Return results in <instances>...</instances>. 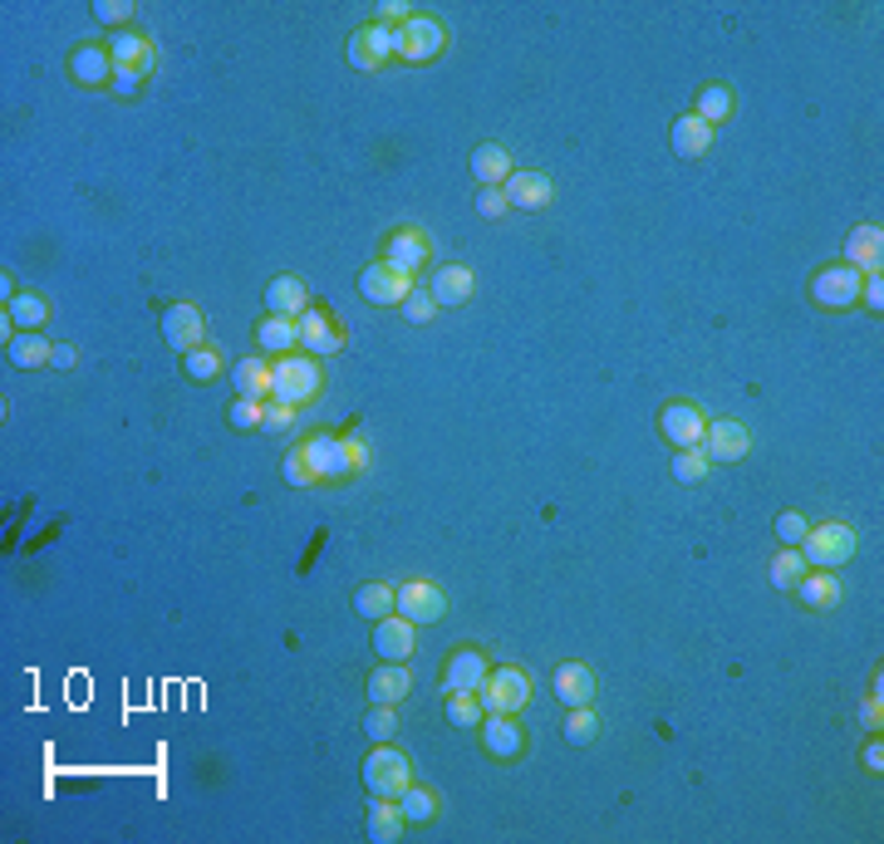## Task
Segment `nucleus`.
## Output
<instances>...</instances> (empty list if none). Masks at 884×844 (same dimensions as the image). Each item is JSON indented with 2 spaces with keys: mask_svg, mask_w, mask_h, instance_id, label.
<instances>
[{
  "mask_svg": "<svg viewBox=\"0 0 884 844\" xmlns=\"http://www.w3.org/2000/svg\"><path fill=\"white\" fill-rule=\"evenodd\" d=\"M320 393H325V369H320L315 353L295 349V353H280V359L270 363V398H276V403L305 408Z\"/></svg>",
  "mask_w": 884,
  "mask_h": 844,
  "instance_id": "1",
  "label": "nucleus"
},
{
  "mask_svg": "<svg viewBox=\"0 0 884 844\" xmlns=\"http://www.w3.org/2000/svg\"><path fill=\"white\" fill-rule=\"evenodd\" d=\"M364 785L369 795H389V801H399V795L413 785V756L399 751L393 741H373V751L364 756Z\"/></svg>",
  "mask_w": 884,
  "mask_h": 844,
  "instance_id": "2",
  "label": "nucleus"
},
{
  "mask_svg": "<svg viewBox=\"0 0 884 844\" xmlns=\"http://www.w3.org/2000/svg\"><path fill=\"white\" fill-rule=\"evenodd\" d=\"M442 50H448V25L433 16H418L413 10V16L393 30V60H403V64H428V60H438Z\"/></svg>",
  "mask_w": 884,
  "mask_h": 844,
  "instance_id": "3",
  "label": "nucleus"
},
{
  "mask_svg": "<svg viewBox=\"0 0 884 844\" xmlns=\"http://www.w3.org/2000/svg\"><path fill=\"white\" fill-rule=\"evenodd\" d=\"M855 531L845 526V521H825V526H811L806 531V541L796 545L801 555H806V565L811 569H841V565H850L855 560Z\"/></svg>",
  "mask_w": 884,
  "mask_h": 844,
  "instance_id": "4",
  "label": "nucleus"
},
{
  "mask_svg": "<svg viewBox=\"0 0 884 844\" xmlns=\"http://www.w3.org/2000/svg\"><path fill=\"white\" fill-rule=\"evenodd\" d=\"M531 672L526 668H492L486 672V682L477 688V698H482V712H506V717H516L521 707L531 702Z\"/></svg>",
  "mask_w": 884,
  "mask_h": 844,
  "instance_id": "5",
  "label": "nucleus"
},
{
  "mask_svg": "<svg viewBox=\"0 0 884 844\" xmlns=\"http://www.w3.org/2000/svg\"><path fill=\"white\" fill-rule=\"evenodd\" d=\"M418 290V280L408 276V270L389 266V260H373V266L359 270V295H364L369 305H379V310H403V300Z\"/></svg>",
  "mask_w": 884,
  "mask_h": 844,
  "instance_id": "6",
  "label": "nucleus"
},
{
  "mask_svg": "<svg viewBox=\"0 0 884 844\" xmlns=\"http://www.w3.org/2000/svg\"><path fill=\"white\" fill-rule=\"evenodd\" d=\"M300 452H305V462H310L315 482H349V476H354L345 432H315V438L300 442Z\"/></svg>",
  "mask_w": 884,
  "mask_h": 844,
  "instance_id": "7",
  "label": "nucleus"
},
{
  "mask_svg": "<svg viewBox=\"0 0 884 844\" xmlns=\"http://www.w3.org/2000/svg\"><path fill=\"white\" fill-rule=\"evenodd\" d=\"M860 280H865V270L855 266H821L811 276V300L821 305V310H850V305H860Z\"/></svg>",
  "mask_w": 884,
  "mask_h": 844,
  "instance_id": "8",
  "label": "nucleus"
},
{
  "mask_svg": "<svg viewBox=\"0 0 884 844\" xmlns=\"http://www.w3.org/2000/svg\"><path fill=\"white\" fill-rule=\"evenodd\" d=\"M702 452H708V462L732 466L752 452V432H747L742 418H708V428H702Z\"/></svg>",
  "mask_w": 884,
  "mask_h": 844,
  "instance_id": "9",
  "label": "nucleus"
},
{
  "mask_svg": "<svg viewBox=\"0 0 884 844\" xmlns=\"http://www.w3.org/2000/svg\"><path fill=\"white\" fill-rule=\"evenodd\" d=\"M399 595H393V614H403V619L413 624H438L442 614H448V595L433 585V579H403V585H393Z\"/></svg>",
  "mask_w": 884,
  "mask_h": 844,
  "instance_id": "10",
  "label": "nucleus"
},
{
  "mask_svg": "<svg viewBox=\"0 0 884 844\" xmlns=\"http://www.w3.org/2000/svg\"><path fill=\"white\" fill-rule=\"evenodd\" d=\"M393 30L399 25H383V20H369L349 35V64L354 70H383L393 60Z\"/></svg>",
  "mask_w": 884,
  "mask_h": 844,
  "instance_id": "11",
  "label": "nucleus"
},
{
  "mask_svg": "<svg viewBox=\"0 0 884 844\" xmlns=\"http://www.w3.org/2000/svg\"><path fill=\"white\" fill-rule=\"evenodd\" d=\"M163 339H167V349L192 353L202 339H207V319H202V310L192 300H173L163 310Z\"/></svg>",
  "mask_w": 884,
  "mask_h": 844,
  "instance_id": "12",
  "label": "nucleus"
},
{
  "mask_svg": "<svg viewBox=\"0 0 884 844\" xmlns=\"http://www.w3.org/2000/svg\"><path fill=\"white\" fill-rule=\"evenodd\" d=\"M418 648V624L403 619V614H389V619H373V653L383 663H408Z\"/></svg>",
  "mask_w": 884,
  "mask_h": 844,
  "instance_id": "13",
  "label": "nucleus"
},
{
  "mask_svg": "<svg viewBox=\"0 0 884 844\" xmlns=\"http://www.w3.org/2000/svg\"><path fill=\"white\" fill-rule=\"evenodd\" d=\"M702 428H708V418H702L693 403H664V413H659V432H664V442H668L674 452H683V447H702Z\"/></svg>",
  "mask_w": 884,
  "mask_h": 844,
  "instance_id": "14",
  "label": "nucleus"
},
{
  "mask_svg": "<svg viewBox=\"0 0 884 844\" xmlns=\"http://www.w3.org/2000/svg\"><path fill=\"white\" fill-rule=\"evenodd\" d=\"M482 751H486V756H496V761L526 756V732H521L516 717L486 712V717H482Z\"/></svg>",
  "mask_w": 884,
  "mask_h": 844,
  "instance_id": "15",
  "label": "nucleus"
},
{
  "mask_svg": "<svg viewBox=\"0 0 884 844\" xmlns=\"http://www.w3.org/2000/svg\"><path fill=\"white\" fill-rule=\"evenodd\" d=\"M389 266L408 270V276H418V266H428L433 260V241H428V231H418V226H399V231H389V241H383V256Z\"/></svg>",
  "mask_w": 884,
  "mask_h": 844,
  "instance_id": "16",
  "label": "nucleus"
},
{
  "mask_svg": "<svg viewBox=\"0 0 884 844\" xmlns=\"http://www.w3.org/2000/svg\"><path fill=\"white\" fill-rule=\"evenodd\" d=\"M472 285H477L472 266H462V260H442V266L433 270V280H428V295L438 300V310H458V305L472 300Z\"/></svg>",
  "mask_w": 884,
  "mask_h": 844,
  "instance_id": "17",
  "label": "nucleus"
},
{
  "mask_svg": "<svg viewBox=\"0 0 884 844\" xmlns=\"http://www.w3.org/2000/svg\"><path fill=\"white\" fill-rule=\"evenodd\" d=\"M300 349L315 353V359H330V353L345 349V329L335 325L330 310H315L310 305V310L300 315Z\"/></svg>",
  "mask_w": 884,
  "mask_h": 844,
  "instance_id": "18",
  "label": "nucleus"
},
{
  "mask_svg": "<svg viewBox=\"0 0 884 844\" xmlns=\"http://www.w3.org/2000/svg\"><path fill=\"white\" fill-rule=\"evenodd\" d=\"M486 672H492V663H486L482 648H458V653L448 658L442 688H448V692H477L482 682H486Z\"/></svg>",
  "mask_w": 884,
  "mask_h": 844,
  "instance_id": "19",
  "label": "nucleus"
},
{
  "mask_svg": "<svg viewBox=\"0 0 884 844\" xmlns=\"http://www.w3.org/2000/svg\"><path fill=\"white\" fill-rule=\"evenodd\" d=\"M70 79L84 89H104L113 84V54L109 44H79V50L70 54Z\"/></svg>",
  "mask_w": 884,
  "mask_h": 844,
  "instance_id": "20",
  "label": "nucleus"
},
{
  "mask_svg": "<svg viewBox=\"0 0 884 844\" xmlns=\"http://www.w3.org/2000/svg\"><path fill=\"white\" fill-rule=\"evenodd\" d=\"M502 192H506V207H516V212H541V207H551L555 182H551L546 173H512Z\"/></svg>",
  "mask_w": 884,
  "mask_h": 844,
  "instance_id": "21",
  "label": "nucleus"
},
{
  "mask_svg": "<svg viewBox=\"0 0 884 844\" xmlns=\"http://www.w3.org/2000/svg\"><path fill=\"white\" fill-rule=\"evenodd\" d=\"M880 260H884V226L880 222H860L855 231L845 236V266H855V270H880Z\"/></svg>",
  "mask_w": 884,
  "mask_h": 844,
  "instance_id": "22",
  "label": "nucleus"
},
{
  "mask_svg": "<svg viewBox=\"0 0 884 844\" xmlns=\"http://www.w3.org/2000/svg\"><path fill=\"white\" fill-rule=\"evenodd\" d=\"M109 54H113V70H138L143 79L153 74V44H147L138 30H113Z\"/></svg>",
  "mask_w": 884,
  "mask_h": 844,
  "instance_id": "23",
  "label": "nucleus"
},
{
  "mask_svg": "<svg viewBox=\"0 0 884 844\" xmlns=\"http://www.w3.org/2000/svg\"><path fill=\"white\" fill-rule=\"evenodd\" d=\"M551 688L565 707H589L595 702V672H589V663H561L551 678Z\"/></svg>",
  "mask_w": 884,
  "mask_h": 844,
  "instance_id": "24",
  "label": "nucleus"
},
{
  "mask_svg": "<svg viewBox=\"0 0 884 844\" xmlns=\"http://www.w3.org/2000/svg\"><path fill=\"white\" fill-rule=\"evenodd\" d=\"M310 310V290H305L300 276H276L266 285V315H286V319H300Z\"/></svg>",
  "mask_w": 884,
  "mask_h": 844,
  "instance_id": "25",
  "label": "nucleus"
},
{
  "mask_svg": "<svg viewBox=\"0 0 884 844\" xmlns=\"http://www.w3.org/2000/svg\"><path fill=\"white\" fill-rule=\"evenodd\" d=\"M408 692H413V672H408V663H379L369 672V702L399 707Z\"/></svg>",
  "mask_w": 884,
  "mask_h": 844,
  "instance_id": "26",
  "label": "nucleus"
},
{
  "mask_svg": "<svg viewBox=\"0 0 884 844\" xmlns=\"http://www.w3.org/2000/svg\"><path fill=\"white\" fill-rule=\"evenodd\" d=\"M6 359L10 369H40V363H54V344L40 329H20V334L6 339Z\"/></svg>",
  "mask_w": 884,
  "mask_h": 844,
  "instance_id": "27",
  "label": "nucleus"
},
{
  "mask_svg": "<svg viewBox=\"0 0 884 844\" xmlns=\"http://www.w3.org/2000/svg\"><path fill=\"white\" fill-rule=\"evenodd\" d=\"M796 599L806 604V609H835V604L845 599V585L835 579V569H806L796 585Z\"/></svg>",
  "mask_w": 884,
  "mask_h": 844,
  "instance_id": "28",
  "label": "nucleus"
},
{
  "mask_svg": "<svg viewBox=\"0 0 884 844\" xmlns=\"http://www.w3.org/2000/svg\"><path fill=\"white\" fill-rule=\"evenodd\" d=\"M256 344H260V353H295L300 349V319H286V315H266L256 325Z\"/></svg>",
  "mask_w": 884,
  "mask_h": 844,
  "instance_id": "29",
  "label": "nucleus"
},
{
  "mask_svg": "<svg viewBox=\"0 0 884 844\" xmlns=\"http://www.w3.org/2000/svg\"><path fill=\"white\" fill-rule=\"evenodd\" d=\"M512 153H506L502 143H482L472 147V177H477V187H502L506 177H512Z\"/></svg>",
  "mask_w": 884,
  "mask_h": 844,
  "instance_id": "30",
  "label": "nucleus"
},
{
  "mask_svg": "<svg viewBox=\"0 0 884 844\" xmlns=\"http://www.w3.org/2000/svg\"><path fill=\"white\" fill-rule=\"evenodd\" d=\"M232 383H236V398H251V403H266L270 398V359L266 353H251L232 369Z\"/></svg>",
  "mask_w": 884,
  "mask_h": 844,
  "instance_id": "31",
  "label": "nucleus"
},
{
  "mask_svg": "<svg viewBox=\"0 0 884 844\" xmlns=\"http://www.w3.org/2000/svg\"><path fill=\"white\" fill-rule=\"evenodd\" d=\"M693 113L708 128H722V123L737 113V99H732V89L722 84V79H712V84H702L698 89V99H693Z\"/></svg>",
  "mask_w": 884,
  "mask_h": 844,
  "instance_id": "32",
  "label": "nucleus"
},
{
  "mask_svg": "<svg viewBox=\"0 0 884 844\" xmlns=\"http://www.w3.org/2000/svg\"><path fill=\"white\" fill-rule=\"evenodd\" d=\"M668 143H674L678 157H702L712 147V128L698 113H683V119H674V128H668Z\"/></svg>",
  "mask_w": 884,
  "mask_h": 844,
  "instance_id": "33",
  "label": "nucleus"
},
{
  "mask_svg": "<svg viewBox=\"0 0 884 844\" xmlns=\"http://www.w3.org/2000/svg\"><path fill=\"white\" fill-rule=\"evenodd\" d=\"M403 825H408L403 805L389 801V795H373V805H369V835L379 840V844H389V840L403 835Z\"/></svg>",
  "mask_w": 884,
  "mask_h": 844,
  "instance_id": "34",
  "label": "nucleus"
},
{
  "mask_svg": "<svg viewBox=\"0 0 884 844\" xmlns=\"http://www.w3.org/2000/svg\"><path fill=\"white\" fill-rule=\"evenodd\" d=\"M6 315H10V325H16V329H40L44 319H50V300H44V295L20 290L16 300H6Z\"/></svg>",
  "mask_w": 884,
  "mask_h": 844,
  "instance_id": "35",
  "label": "nucleus"
},
{
  "mask_svg": "<svg viewBox=\"0 0 884 844\" xmlns=\"http://www.w3.org/2000/svg\"><path fill=\"white\" fill-rule=\"evenodd\" d=\"M806 569H811V565H806V555H801L796 545H781L777 560H772V585H777V589H796Z\"/></svg>",
  "mask_w": 884,
  "mask_h": 844,
  "instance_id": "36",
  "label": "nucleus"
},
{
  "mask_svg": "<svg viewBox=\"0 0 884 844\" xmlns=\"http://www.w3.org/2000/svg\"><path fill=\"white\" fill-rule=\"evenodd\" d=\"M393 595H399L393 585H364V589H354V609L364 614V619H389Z\"/></svg>",
  "mask_w": 884,
  "mask_h": 844,
  "instance_id": "37",
  "label": "nucleus"
},
{
  "mask_svg": "<svg viewBox=\"0 0 884 844\" xmlns=\"http://www.w3.org/2000/svg\"><path fill=\"white\" fill-rule=\"evenodd\" d=\"M183 373L192 383H212L222 373V353L212 349V344H197L192 353H183Z\"/></svg>",
  "mask_w": 884,
  "mask_h": 844,
  "instance_id": "38",
  "label": "nucleus"
},
{
  "mask_svg": "<svg viewBox=\"0 0 884 844\" xmlns=\"http://www.w3.org/2000/svg\"><path fill=\"white\" fill-rule=\"evenodd\" d=\"M399 805H403L408 825H428V820L438 815V795L428 791V785H408V791L399 795Z\"/></svg>",
  "mask_w": 884,
  "mask_h": 844,
  "instance_id": "39",
  "label": "nucleus"
},
{
  "mask_svg": "<svg viewBox=\"0 0 884 844\" xmlns=\"http://www.w3.org/2000/svg\"><path fill=\"white\" fill-rule=\"evenodd\" d=\"M364 737H369V741H389V737H399V707L373 702L369 712H364Z\"/></svg>",
  "mask_w": 884,
  "mask_h": 844,
  "instance_id": "40",
  "label": "nucleus"
},
{
  "mask_svg": "<svg viewBox=\"0 0 884 844\" xmlns=\"http://www.w3.org/2000/svg\"><path fill=\"white\" fill-rule=\"evenodd\" d=\"M482 698L477 692H448V722L452 727H482Z\"/></svg>",
  "mask_w": 884,
  "mask_h": 844,
  "instance_id": "41",
  "label": "nucleus"
},
{
  "mask_svg": "<svg viewBox=\"0 0 884 844\" xmlns=\"http://www.w3.org/2000/svg\"><path fill=\"white\" fill-rule=\"evenodd\" d=\"M595 737H599V712H595V707H571V722H565V741H575V747H589Z\"/></svg>",
  "mask_w": 884,
  "mask_h": 844,
  "instance_id": "42",
  "label": "nucleus"
},
{
  "mask_svg": "<svg viewBox=\"0 0 884 844\" xmlns=\"http://www.w3.org/2000/svg\"><path fill=\"white\" fill-rule=\"evenodd\" d=\"M708 472H712V462H708V452H702V447H683V452H674V476H678V482L693 486V482H702Z\"/></svg>",
  "mask_w": 884,
  "mask_h": 844,
  "instance_id": "43",
  "label": "nucleus"
},
{
  "mask_svg": "<svg viewBox=\"0 0 884 844\" xmlns=\"http://www.w3.org/2000/svg\"><path fill=\"white\" fill-rule=\"evenodd\" d=\"M260 418H266V403H251V398H232V408H226V422L236 432H256Z\"/></svg>",
  "mask_w": 884,
  "mask_h": 844,
  "instance_id": "44",
  "label": "nucleus"
},
{
  "mask_svg": "<svg viewBox=\"0 0 884 844\" xmlns=\"http://www.w3.org/2000/svg\"><path fill=\"white\" fill-rule=\"evenodd\" d=\"M403 319H408V325H433V319H438V300L423 290V285L403 300Z\"/></svg>",
  "mask_w": 884,
  "mask_h": 844,
  "instance_id": "45",
  "label": "nucleus"
},
{
  "mask_svg": "<svg viewBox=\"0 0 884 844\" xmlns=\"http://www.w3.org/2000/svg\"><path fill=\"white\" fill-rule=\"evenodd\" d=\"M94 20H99V25H109V30H129L133 6H129V0H99V6H94Z\"/></svg>",
  "mask_w": 884,
  "mask_h": 844,
  "instance_id": "46",
  "label": "nucleus"
},
{
  "mask_svg": "<svg viewBox=\"0 0 884 844\" xmlns=\"http://www.w3.org/2000/svg\"><path fill=\"white\" fill-rule=\"evenodd\" d=\"M806 531H811V521L801 516V511H781V516H777V541L781 545H801V541H806Z\"/></svg>",
  "mask_w": 884,
  "mask_h": 844,
  "instance_id": "47",
  "label": "nucleus"
},
{
  "mask_svg": "<svg viewBox=\"0 0 884 844\" xmlns=\"http://www.w3.org/2000/svg\"><path fill=\"white\" fill-rule=\"evenodd\" d=\"M280 476H286V486H315V472H310V462H305L300 447L286 452V462H280Z\"/></svg>",
  "mask_w": 884,
  "mask_h": 844,
  "instance_id": "48",
  "label": "nucleus"
},
{
  "mask_svg": "<svg viewBox=\"0 0 884 844\" xmlns=\"http://www.w3.org/2000/svg\"><path fill=\"white\" fill-rule=\"evenodd\" d=\"M295 428V408L266 398V418H260V432H290Z\"/></svg>",
  "mask_w": 884,
  "mask_h": 844,
  "instance_id": "49",
  "label": "nucleus"
},
{
  "mask_svg": "<svg viewBox=\"0 0 884 844\" xmlns=\"http://www.w3.org/2000/svg\"><path fill=\"white\" fill-rule=\"evenodd\" d=\"M860 305H865V310H884V276H880V270H870V276L865 280H860Z\"/></svg>",
  "mask_w": 884,
  "mask_h": 844,
  "instance_id": "50",
  "label": "nucleus"
},
{
  "mask_svg": "<svg viewBox=\"0 0 884 844\" xmlns=\"http://www.w3.org/2000/svg\"><path fill=\"white\" fill-rule=\"evenodd\" d=\"M477 212L482 216H506L512 207H506V192L502 187H477Z\"/></svg>",
  "mask_w": 884,
  "mask_h": 844,
  "instance_id": "51",
  "label": "nucleus"
},
{
  "mask_svg": "<svg viewBox=\"0 0 884 844\" xmlns=\"http://www.w3.org/2000/svg\"><path fill=\"white\" fill-rule=\"evenodd\" d=\"M860 722H865L870 732H880V727H884V698H880V682H875V692H870V698L860 702Z\"/></svg>",
  "mask_w": 884,
  "mask_h": 844,
  "instance_id": "52",
  "label": "nucleus"
},
{
  "mask_svg": "<svg viewBox=\"0 0 884 844\" xmlns=\"http://www.w3.org/2000/svg\"><path fill=\"white\" fill-rule=\"evenodd\" d=\"M113 94H123V99H133V94H143V74L138 70H113Z\"/></svg>",
  "mask_w": 884,
  "mask_h": 844,
  "instance_id": "53",
  "label": "nucleus"
},
{
  "mask_svg": "<svg viewBox=\"0 0 884 844\" xmlns=\"http://www.w3.org/2000/svg\"><path fill=\"white\" fill-rule=\"evenodd\" d=\"M345 442H349V462H354V476H359V472H369V462H373L369 442L359 438V432H345Z\"/></svg>",
  "mask_w": 884,
  "mask_h": 844,
  "instance_id": "54",
  "label": "nucleus"
},
{
  "mask_svg": "<svg viewBox=\"0 0 884 844\" xmlns=\"http://www.w3.org/2000/svg\"><path fill=\"white\" fill-rule=\"evenodd\" d=\"M408 16H413V10H408L403 0H383V6H379V20H383V25H403Z\"/></svg>",
  "mask_w": 884,
  "mask_h": 844,
  "instance_id": "55",
  "label": "nucleus"
},
{
  "mask_svg": "<svg viewBox=\"0 0 884 844\" xmlns=\"http://www.w3.org/2000/svg\"><path fill=\"white\" fill-rule=\"evenodd\" d=\"M860 761H865L870 771H884V747H880V732H875V741H865V751H860Z\"/></svg>",
  "mask_w": 884,
  "mask_h": 844,
  "instance_id": "56",
  "label": "nucleus"
},
{
  "mask_svg": "<svg viewBox=\"0 0 884 844\" xmlns=\"http://www.w3.org/2000/svg\"><path fill=\"white\" fill-rule=\"evenodd\" d=\"M74 359H79L74 344H54V363H60V369H74Z\"/></svg>",
  "mask_w": 884,
  "mask_h": 844,
  "instance_id": "57",
  "label": "nucleus"
}]
</instances>
